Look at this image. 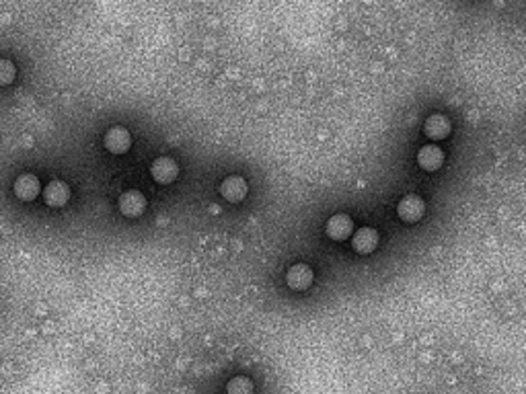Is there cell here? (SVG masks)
<instances>
[{"instance_id":"7c38bea8","label":"cell","mask_w":526,"mask_h":394,"mask_svg":"<svg viewBox=\"0 0 526 394\" xmlns=\"http://www.w3.org/2000/svg\"><path fill=\"white\" fill-rule=\"evenodd\" d=\"M313 280H315L313 269H310L308 265H304V263H296V265H292V267L288 269V274H286V283H288V287H292L296 292L306 289V287L313 283Z\"/></svg>"},{"instance_id":"52a82bcc","label":"cell","mask_w":526,"mask_h":394,"mask_svg":"<svg viewBox=\"0 0 526 394\" xmlns=\"http://www.w3.org/2000/svg\"><path fill=\"white\" fill-rule=\"evenodd\" d=\"M417 165L428 172H434L444 165V152L436 144H428L417 152Z\"/></svg>"},{"instance_id":"3957f363","label":"cell","mask_w":526,"mask_h":394,"mask_svg":"<svg viewBox=\"0 0 526 394\" xmlns=\"http://www.w3.org/2000/svg\"><path fill=\"white\" fill-rule=\"evenodd\" d=\"M150 174H152V179H155L157 183L169 185V183H173L177 179L179 167H177V163L173 159H169V156H159V159L152 163V167H150Z\"/></svg>"},{"instance_id":"5b68a950","label":"cell","mask_w":526,"mask_h":394,"mask_svg":"<svg viewBox=\"0 0 526 394\" xmlns=\"http://www.w3.org/2000/svg\"><path fill=\"white\" fill-rule=\"evenodd\" d=\"M423 134H426L430 140H434V142L444 140V138L450 134V119H448L446 115H440V113L430 115V117L426 119V123H423Z\"/></svg>"},{"instance_id":"8fae6325","label":"cell","mask_w":526,"mask_h":394,"mask_svg":"<svg viewBox=\"0 0 526 394\" xmlns=\"http://www.w3.org/2000/svg\"><path fill=\"white\" fill-rule=\"evenodd\" d=\"M70 199V189L64 181H50L44 189V202L50 208H62Z\"/></svg>"},{"instance_id":"5bb4252c","label":"cell","mask_w":526,"mask_h":394,"mask_svg":"<svg viewBox=\"0 0 526 394\" xmlns=\"http://www.w3.org/2000/svg\"><path fill=\"white\" fill-rule=\"evenodd\" d=\"M15 74H17V70H15V64H12L10 60H4V57H0V87H6V84H10V82L15 80Z\"/></svg>"},{"instance_id":"6da1fadb","label":"cell","mask_w":526,"mask_h":394,"mask_svg":"<svg viewBox=\"0 0 526 394\" xmlns=\"http://www.w3.org/2000/svg\"><path fill=\"white\" fill-rule=\"evenodd\" d=\"M119 210L125 218H138L146 210V197L138 189H128L119 197Z\"/></svg>"},{"instance_id":"8992f818","label":"cell","mask_w":526,"mask_h":394,"mask_svg":"<svg viewBox=\"0 0 526 394\" xmlns=\"http://www.w3.org/2000/svg\"><path fill=\"white\" fill-rule=\"evenodd\" d=\"M351 247L360 255H370L378 247V232L374 228H368V226L356 230V234L351 238Z\"/></svg>"},{"instance_id":"9c48e42d","label":"cell","mask_w":526,"mask_h":394,"mask_svg":"<svg viewBox=\"0 0 526 394\" xmlns=\"http://www.w3.org/2000/svg\"><path fill=\"white\" fill-rule=\"evenodd\" d=\"M42 187H40V179L31 172H25L21 174L17 181H15V193L19 199L23 202H33L37 195H40Z\"/></svg>"},{"instance_id":"7a4b0ae2","label":"cell","mask_w":526,"mask_h":394,"mask_svg":"<svg viewBox=\"0 0 526 394\" xmlns=\"http://www.w3.org/2000/svg\"><path fill=\"white\" fill-rule=\"evenodd\" d=\"M423 214H426V204H423V199L417 197V195H407V197H403V199L399 202V206H397V216H399L403 222H407V224H413V222L421 220Z\"/></svg>"},{"instance_id":"4fadbf2b","label":"cell","mask_w":526,"mask_h":394,"mask_svg":"<svg viewBox=\"0 0 526 394\" xmlns=\"http://www.w3.org/2000/svg\"><path fill=\"white\" fill-rule=\"evenodd\" d=\"M227 394H253V384L245 376H236L227 384Z\"/></svg>"},{"instance_id":"30bf717a","label":"cell","mask_w":526,"mask_h":394,"mask_svg":"<svg viewBox=\"0 0 526 394\" xmlns=\"http://www.w3.org/2000/svg\"><path fill=\"white\" fill-rule=\"evenodd\" d=\"M327 230V236L333 238V240H346L350 238L351 232H353V222L348 214H335L329 218V222L325 226Z\"/></svg>"},{"instance_id":"ba28073f","label":"cell","mask_w":526,"mask_h":394,"mask_svg":"<svg viewBox=\"0 0 526 394\" xmlns=\"http://www.w3.org/2000/svg\"><path fill=\"white\" fill-rule=\"evenodd\" d=\"M247 189H249V187H247V181H245L243 177H238V174L227 177V179L222 181V185H220L222 197H225L227 202H231V204L243 202L245 195H247Z\"/></svg>"},{"instance_id":"277c9868","label":"cell","mask_w":526,"mask_h":394,"mask_svg":"<svg viewBox=\"0 0 526 394\" xmlns=\"http://www.w3.org/2000/svg\"><path fill=\"white\" fill-rule=\"evenodd\" d=\"M132 146V136L125 127H112L107 134H105V148L112 152V154H123L128 152Z\"/></svg>"}]
</instances>
